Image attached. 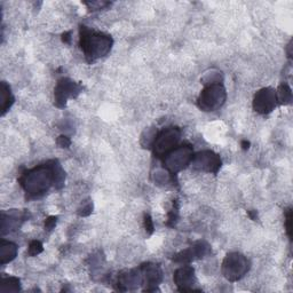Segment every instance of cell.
I'll return each instance as SVG.
<instances>
[{
  "instance_id": "6da1fadb",
  "label": "cell",
  "mask_w": 293,
  "mask_h": 293,
  "mask_svg": "<svg viewBox=\"0 0 293 293\" xmlns=\"http://www.w3.org/2000/svg\"><path fill=\"white\" fill-rule=\"evenodd\" d=\"M54 165L55 159L49 160L46 164L28 170L21 175L18 181L29 197L39 198L49 193L50 187L54 186Z\"/></svg>"
},
{
  "instance_id": "7a4b0ae2",
  "label": "cell",
  "mask_w": 293,
  "mask_h": 293,
  "mask_svg": "<svg viewBox=\"0 0 293 293\" xmlns=\"http://www.w3.org/2000/svg\"><path fill=\"white\" fill-rule=\"evenodd\" d=\"M79 36L80 49L89 63H93L98 58L104 57L112 49L113 39L111 36L92 30L84 24L79 28Z\"/></svg>"
},
{
  "instance_id": "3957f363",
  "label": "cell",
  "mask_w": 293,
  "mask_h": 293,
  "mask_svg": "<svg viewBox=\"0 0 293 293\" xmlns=\"http://www.w3.org/2000/svg\"><path fill=\"white\" fill-rule=\"evenodd\" d=\"M194 157L193 146L189 145L178 146L167 155L163 157V164L165 170L171 175L178 174L192 164Z\"/></svg>"
},
{
  "instance_id": "277c9868",
  "label": "cell",
  "mask_w": 293,
  "mask_h": 293,
  "mask_svg": "<svg viewBox=\"0 0 293 293\" xmlns=\"http://www.w3.org/2000/svg\"><path fill=\"white\" fill-rule=\"evenodd\" d=\"M227 100V92L222 84H213L205 86L197 98V107L201 111H215L225 104Z\"/></svg>"
},
{
  "instance_id": "5b68a950",
  "label": "cell",
  "mask_w": 293,
  "mask_h": 293,
  "mask_svg": "<svg viewBox=\"0 0 293 293\" xmlns=\"http://www.w3.org/2000/svg\"><path fill=\"white\" fill-rule=\"evenodd\" d=\"M250 270V261L243 254L238 252H232L226 255L222 261L221 272L226 280L229 282H237L243 278Z\"/></svg>"
},
{
  "instance_id": "8992f818",
  "label": "cell",
  "mask_w": 293,
  "mask_h": 293,
  "mask_svg": "<svg viewBox=\"0 0 293 293\" xmlns=\"http://www.w3.org/2000/svg\"><path fill=\"white\" fill-rule=\"evenodd\" d=\"M181 140V130L177 126H168L163 128L156 135L152 145V150L156 157L162 158L168 152L177 148Z\"/></svg>"
},
{
  "instance_id": "52a82bcc",
  "label": "cell",
  "mask_w": 293,
  "mask_h": 293,
  "mask_svg": "<svg viewBox=\"0 0 293 293\" xmlns=\"http://www.w3.org/2000/svg\"><path fill=\"white\" fill-rule=\"evenodd\" d=\"M82 91L83 87L80 84L70 78H61L54 89V104L57 108H64L69 98H76Z\"/></svg>"
},
{
  "instance_id": "ba28073f",
  "label": "cell",
  "mask_w": 293,
  "mask_h": 293,
  "mask_svg": "<svg viewBox=\"0 0 293 293\" xmlns=\"http://www.w3.org/2000/svg\"><path fill=\"white\" fill-rule=\"evenodd\" d=\"M190 165L195 171L217 174L221 168L222 162L218 153L212 150H203L194 155Z\"/></svg>"
},
{
  "instance_id": "9c48e42d",
  "label": "cell",
  "mask_w": 293,
  "mask_h": 293,
  "mask_svg": "<svg viewBox=\"0 0 293 293\" xmlns=\"http://www.w3.org/2000/svg\"><path fill=\"white\" fill-rule=\"evenodd\" d=\"M277 105L276 91L272 87H265L258 91L253 98V109L260 115H268Z\"/></svg>"
},
{
  "instance_id": "30bf717a",
  "label": "cell",
  "mask_w": 293,
  "mask_h": 293,
  "mask_svg": "<svg viewBox=\"0 0 293 293\" xmlns=\"http://www.w3.org/2000/svg\"><path fill=\"white\" fill-rule=\"evenodd\" d=\"M173 281L180 292L200 291L199 289L196 288L197 278L195 275V269L192 266L185 265L175 270Z\"/></svg>"
},
{
  "instance_id": "8fae6325",
  "label": "cell",
  "mask_w": 293,
  "mask_h": 293,
  "mask_svg": "<svg viewBox=\"0 0 293 293\" xmlns=\"http://www.w3.org/2000/svg\"><path fill=\"white\" fill-rule=\"evenodd\" d=\"M142 277H144V284L146 289L144 291H158V285L163 281V270L159 265L152 262L142 263L140 266Z\"/></svg>"
},
{
  "instance_id": "7c38bea8",
  "label": "cell",
  "mask_w": 293,
  "mask_h": 293,
  "mask_svg": "<svg viewBox=\"0 0 293 293\" xmlns=\"http://www.w3.org/2000/svg\"><path fill=\"white\" fill-rule=\"evenodd\" d=\"M31 217V214L28 211H18L10 210L8 212H2L1 213V234H6L15 232L20 228L22 223Z\"/></svg>"
},
{
  "instance_id": "4fadbf2b",
  "label": "cell",
  "mask_w": 293,
  "mask_h": 293,
  "mask_svg": "<svg viewBox=\"0 0 293 293\" xmlns=\"http://www.w3.org/2000/svg\"><path fill=\"white\" fill-rule=\"evenodd\" d=\"M117 289L119 291H132L144 284V277L140 267L139 268L123 270L117 277Z\"/></svg>"
},
{
  "instance_id": "5bb4252c",
  "label": "cell",
  "mask_w": 293,
  "mask_h": 293,
  "mask_svg": "<svg viewBox=\"0 0 293 293\" xmlns=\"http://www.w3.org/2000/svg\"><path fill=\"white\" fill-rule=\"evenodd\" d=\"M18 247L15 243L2 240L0 243V265L5 266L16 258Z\"/></svg>"
},
{
  "instance_id": "9a60e30c",
  "label": "cell",
  "mask_w": 293,
  "mask_h": 293,
  "mask_svg": "<svg viewBox=\"0 0 293 293\" xmlns=\"http://www.w3.org/2000/svg\"><path fill=\"white\" fill-rule=\"evenodd\" d=\"M14 95L8 84L6 82H1L0 84V110H1V116L8 111L14 104Z\"/></svg>"
},
{
  "instance_id": "2e32d148",
  "label": "cell",
  "mask_w": 293,
  "mask_h": 293,
  "mask_svg": "<svg viewBox=\"0 0 293 293\" xmlns=\"http://www.w3.org/2000/svg\"><path fill=\"white\" fill-rule=\"evenodd\" d=\"M190 253H192L194 260L201 259L211 253V246L207 242L205 241H197L189 247Z\"/></svg>"
},
{
  "instance_id": "e0dca14e",
  "label": "cell",
  "mask_w": 293,
  "mask_h": 293,
  "mask_svg": "<svg viewBox=\"0 0 293 293\" xmlns=\"http://www.w3.org/2000/svg\"><path fill=\"white\" fill-rule=\"evenodd\" d=\"M277 104L288 105L292 102V91L288 84H282L276 90Z\"/></svg>"
},
{
  "instance_id": "ac0fdd59",
  "label": "cell",
  "mask_w": 293,
  "mask_h": 293,
  "mask_svg": "<svg viewBox=\"0 0 293 293\" xmlns=\"http://www.w3.org/2000/svg\"><path fill=\"white\" fill-rule=\"evenodd\" d=\"M200 82L205 86L213 85V84H222L223 73L219 70H215V69H212V70H208L204 73V76L200 78Z\"/></svg>"
},
{
  "instance_id": "d6986e66",
  "label": "cell",
  "mask_w": 293,
  "mask_h": 293,
  "mask_svg": "<svg viewBox=\"0 0 293 293\" xmlns=\"http://www.w3.org/2000/svg\"><path fill=\"white\" fill-rule=\"evenodd\" d=\"M21 290V282L18 278L9 276L3 277L0 291L1 292H18Z\"/></svg>"
},
{
  "instance_id": "ffe728a7",
  "label": "cell",
  "mask_w": 293,
  "mask_h": 293,
  "mask_svg": "<svg viewBox=\"0 0 293 293\" xmlns=\"http://www.w3.org/2000/svg\"><path fill=\"white\" fill-rule=\"evenodd\" d=\"M158 132L155 128H146V130L141 135V145L144 148H152L153 141H155L156 135Z\"/></svg>"
},
{
  "instance_id": "44dd1931",
  "label": "cell",
  "mask_w": 293,
  "mask_h": 293,
  "mask_svg": "<svg viewBox=\"0 0 293 293\" xmlns=\"http://www.w3.org/2000/svg\"><path fill=\"white\" fill-rule=\"evenodd\" d=\"M179 219V206H178V201L175 200L173 203V208H172L170 213H168V220H167V226L173 227L175 223H177Z\"/></svg>"
},
{
  "instance_id": "7402d4cb",
  "label": "cell",
  "mask_w": 293,
  "mask_h": 293,
  "mask_svg": "<svg viewBox=\"0 0 293 293\" xmlns=\"http://www.w3.org/2000/svg\"><path fill=\"white\" fill-rule=\"evenodd\" d=\"M44 251V246L42 244V242L39 241H32L30 245H29V250H28V253L29 255L31 256H36L42 253Z\"/></svg>"
},
{
  "instance_id": "603a6c76",
  "label": "cell",
  "mask_w": 293,
  "mask_h": 293,
  "mask_svg": "<svg viewBox=\"0 0 293 293\" xmlns=\"http://www.w3.org/2000/svg\"><path fill=\"white\" fill-rule=\"evenodd\" d=\"M85 5L89 7L90 10H102V9H107L109 6H111V2L108 1H90V2H85Z\"/></svg>"
},
{
  "instance_id": "cb8c5ba5",
  "label": "cell",
  "mask_w": 293,
  "mask_h": 293,
  "mask_svg": "<svg viewBox=\"0 0 293 293\" xmlns=\"http://www.w3.org/2000/svg\"><path fill=\"white\" fill-rule=\"evenodd\" d=\"M285 228H287V234L290 240H292V210L289 208L285 213Z\"/></svg>"
},
{
  "instance_id": "d4e9b609",
  "label": "cell",
  "mask_w": 293,
  "mask_h": 293,
  "mask_svg": "<svg viewBox=\"0 0 293 293\" xmlns=\"http://www.w3.org/2000/svg\"><path fill=\"white\" fill-rule=\"evenodd\" d=\"M92 211H93V203L92 201H87L83 205L82 207L78 210V214L80 217H87V215H90L92 213Z\"/></svg>"
},
{
  "instance_id": "484cf974",
  "label": "cell",
  "mask_w": 293,
  "mask_h": 293,
  "mask_svg": "<svg viewBox=\"0 0 293 293\" xmlns=\"http://www.w3.org/2000/svg\"><path fill=\"white\" fill-rule=\"evenodd\" d=\"M145 228H146V234H148V235H151V234L153 233V229H155V227H153L152 219L149 214H145Z\"/></svg>"
},
{
  "instance_id": "4316f807",
  "label": "cell",
  "mask_w": 293,
  "mask_h": 293,
  "mask_svg": "<svg viewBox=\"0 0 293 293\" xmlns=\"http://www.w3.org/2000/svg\"><path fill=\"white\" fill-rule=\"evenodd\" d=\"M56 144L60 148H69L71 146V140L68 137H65V135H60L57 138Z\"/></svg>"
},
{
  "instance_id": "83f0119b",
  "label": "cell",
  "mask_w": 293,
  "mask_h": 293,
  "mask_svg": "<svg viewBox=\"0 0 293 293\" xmlns=\"http://www.w3.org/2000/svg\"><path fill=\"white\" fill-rule=\"evenodd\" d=\"M56 222H57V217H55V215H50V217L47 218L45 221V229L49 230V232L53 230L55 228V226H56Z\"/></svg>"
},
{
  "instance_id": "f1b7e54d",
  "label": "cell",
  "mask_w": 293,
  "mask_h": 293,
  "mask_svg": "<svg viewBox=\"0 0 293 293\" xmlns=\"http://www.w3.org/2000/svg\"><path fill=\"white\" fill-rule=\"evenodd\" d=\"M62 42L64 44H70L71 43V32L68 31V32H64L63 35H62Z\"/></svg>"
},
{
  "instance_id": "f546056e",
  "label": "cell",
  "mask_w": 293,
  "mask_h": 293,
  "mask_svg": "<svg viewBox=\"0 0 293 293\" xmlns=\"http://www.w3.org/2000/svg\"><path fill=\"white\" fill-rule=\"evenodd\" d=\"M247 214L248 217L251 218V220H253V221L258 220V213H256V211H247Z\"/></svg>"
},
{
  "instance_id": "4dcf8cb0",
  "label": "cell",
  "mask_w": 293,
  "mask_h": 293,
  "mask_svg": "<svg viewBox=\"0 0 293 293\" xmlns=\"http://www.w3.org/2000/svg\"><path fill=\"white\" fill-rule=\"evenodd\" d=\"M250 142L248 141H246V140H244V141H242V144H241V146H242V148H243V150H247L248 148H250Z\"/></svg>"
}]
</instances>
